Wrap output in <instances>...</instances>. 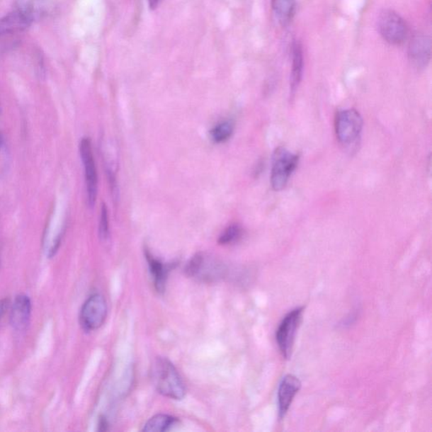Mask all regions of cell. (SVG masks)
Here are the masks:
<instances>
[{
  "label": "cell",
  "mask_w": 432,
  "mask_h": 432,
  "mask_svg": "<svg viewBox=\"0 0 432 432\" xmlns=\"http://www.w3.org/2000/svg\"><path fill=\"white\" fill-rule=\"evenodd\" d=\"M154 385L161 395L173 399H182L185 395L184 383L174 364L166 358L158 357L152 369Z\"/></svg>",
  "instance_id": "cell-1"
},
{
  "label": "cell",
  "mask_w": 432,
  "mask_h": 432,
  "mask_svg": "<svg viewBox=\"0 0 432 432\" xmlns=\"http://www.w3.org/2000/svg\"><path fill=\"white\" fill-rule=\"evenodd\" d=\"M299 156L280 147L273 156L271 185L275 191H281L286 187L290 176L297 169Z\"/></svg>",
  "instance_id": "cell-2"
},
{
  "label": "cell",
  "mask_w": 432,
  "mask_h": 432,
  "mask_svg": "<svg viewBox=\"0 0 432 432\" xmlns=\"http://www.w3.org/2000/svg\"><path fill=\"white\" fill-rule=\"evenodd\" d=\"M304 307H299L288 312L276 330V342L282 356L289 359L292 356L295 334L302 320Z\"/></svg>",
  "instance_id": "cell-3"
},
{
  "label": "cell",
  "mask_w": 432,
  "mask_h": 432,
  "mask_svg": "<svg viewBox=\"0 0 432 432\" xmlns=\"http://www.w3.org/2000/svg\"><path fill=\"white\" fill-rule=\"evenodd\" d=\"M363 120L355 109H343L335 117V133L339 143L354 144L363 131Z\"/></svg>",
  "instance_id": "cell-4"
},
{
  "label": "cell",
  "mask_w": 432,
  "mask_h": 432,
  "mask_svg": "<svg viewBox=\"0 0 432 432\" xmlns=\"http://www.w3.org/2000/svg\"><path fill=\"white\" fill-rule=\"evenodd\" d=\"M185 271L189 277L210 283L220 280L224 275V268L222 263L210 256L198 254L193 256Z\"/></svg>",
  "instance_id": "cell-5"
},
{
  "label": "cell",
  "mask_w": 432,
  "mask_h": 432,
  "mask_svg": "<svg viewBox=\"0 0 432 432\" xmlns=\"http://www.w3.org/2000/svg\"><path fill=\"white\" fill-rule=\"evenodd\" d=\"M108 307L103 295L94 294L88 298L81 308V325L86 331H93L104 324Z\"/></svg>",
  "instance_id": "cell-6"
},
{
  "label": "cell",
  "mask_w": 432,
  "mask_h": 432,
  "mask_svg": "<svg viewBox=\"0 0 432 432\" xmlns=\"http://www.w3.org/2000/svg\"><path fill=\"white\" fill-rule=\"evenodd\" d=\"M381 36L392 45H399L407 37V25L402 17L393 11H385L378 19Z\"/></svg>",
  "instance_id": "cell-7"
},
{
  "label": "cell",
  "mask_w": 432,
  "mask_h": 432,
  "mask_svg": "<svg viewBox=\"0 0 432 432\" xmlns=\"http://www.w3.org/2000/svg\"><path fill=\"white\" fill-rule=\"evenodd\" d=\"M79 152H81V161L85 169L87 202L90 207L96 204V196H98V174L94 160L93 152H92L91 140L83 138L79 144Z\"/></svg>",
  "instance_id": "cell-8"
},
{
  "label": "cell",
  "mask_w": 432,
  "mask_h": 432,
  "mask_svg": "<svg viewBox=\"0 0 432 432\" xmlns=\"http://www.w3.org/2000/svg\"><path fill=\"white\" fill-rule=\"evenodd\" d=\"M302 382L294 375H286L282 379L278 390V405H279V417L283 419L288 414L295 395L301 390Z\"/></svg>",
  "instance_id": "cell-9"
},
{
  "label": "cell",
  "mask_w": 432,
  "mask_h": 432,
  "mask_svg": "<svg viewBox=\"0 0 432 432\" xmlns=\"http://www.w3.org/2000/svg\"><path fill=\"white\" fill-rule=\"evenodd\" d=\"M431 54V41L423 34L414 35L409 46V58L416 68H425Z\"/></svg>",
  "instance_id": "cell-10"
},
{
  "label": "cell",
  "mask_w": 432,
  "mask_h": 432,
  "mask_svg": "<svg viewBox=\"0 0 432 432\" xmlns=\"http://www.w3.org/2000/svg\"><path fill=\"white\" fill-rule=\"evenodd\" d=\"M32 304L28 295H19L13 302L11 314V323L13 329L16 331H25L28 327Z\"/></svg>",
  "instance_id": "cell-11"
},
{
  "label": "cell",
  "mask_w": 432,
  "mask_h": 432,
  "mask_svg": "<svg viewBox=\"0 0 432 432\" xmlns=\"http://www.w3.org/2000/svg\"><path fill=\"white\" fill-rule=\"evenodd\" d=\"M32 23L33 22L28 17L18 10H16L3 18H0V36L20 32V30L28 28Z\"/></svg>",
  "instance_id": "cell-12"
},
{
  "label": "cell",
  "mask_w": 432,
  "mask_h": 432,
  "mask_svg": "<svg viewBox=\"0 0 432 432\" xmlns=\"http://www.w3.org/2000/svg\"><path fill=\"white\" fill-rule=\"evenodd\" d=\"M147 258L149 272L153 278L154 285L159 293L165 292L166 278L169 275V268L160 260L153 257L149 253L147 254Z\"/></svg>",
  "instance_id": "cell-13"
},
{
  "label": "cell",
  "mask_w": 432,
  "mask_h": 432,
  "mask_svg": "<svg viewBox=\"0 0 432 432\" xmlns=\"http://www.w3.org/2000/svg\"><path fill=\"white\" fill-rule=\"evenodd\" d=\"M303 52L301 44L295 42L292 47V68L290 74V90L292 93L297 91L302 81L303 73Z\"/></svg>",
  "instance_id": "cell-14"
},
{
  "label": "cell",
  "mask_w": 432,
  "mask_h": 432,
  "mask_svg": "<svg viewBox=\"0 0 432 432\" xmlns=\"http://www.w3.org/2000/svg\"><path fill=\"white\" fill-rule=\"evenodd\" d=\"M45 0H17L16 10L24 14L30 21L39 18L46 11Z\"/></svg>",
  "instance_id": "cell-15"
},
{
  "label": "cell",
  "mask_w": 432,
  "mask_h": 432,
  "mask_svg": "<svg viewBox=\"0 0 432 432\" xmlns=\"http://www.w3.org/2000/svg\"><path fill=\"white\" fill-rule=\"evenodd\" d=\"M297 0H272V8L281 25H286L294 16Z\"/></svg>",
  "instance_id": "cell-16"
},
{
  "label": "cell",
  "mask_w": 432,
  "mask_h": 432,
  "mask_svg": "<svg viewBox=\"0 0 432 432\" xmlns=\"http://www.w3.org/2000/svg\"><path fill=\"white\" fill-rule=\"evenodd\" d=\"M178 422L177 418L169 414H160L149 419L144 426L145 432H163L169 431Z\"/></svg>",
  "instance_id": "cell-17"
},
{
  "label": "cell",
  "mask_w": 432,
  "mask_h": 432,
  "mask_svg": "<svg viewBox=\"0 0 432 432\" xmlns=\"http://www.w3.org/2000/svg\"><path fill=\"white\" fill-rule=\"evenodd\" d=\"M233 131H234V125L232 122L224 121L219 123L210 131L211 138L216 143L226 142L232 137Z\"/></svg>",
  "instance_id": "cell-18"
},
{
  "label": "cell",
  "mask_w": 432,
  "mask_h": 432,
  "mask_svg": "<svg viewBox=\"0 0 432 432\" xmlns=\"http://www.w3.org/2000/svg\"><path fill=\"white\" fill-rule=\"evenodd\" d=\"M241 234L242 230L239 224H232V226L227 228L226 231L219 237V244L229 245L234 244V242L240 239Z\"/></svg>",
  "instance_id": "cell-19"
},
{
  "label": "cell",
  "mask_w": 432,
  "mask_h": 432,
  "mask_svg": "<svg viewBox=\"0 0 432 432\" xmlns=\"http://www.w3.org/2000/svg\"><path fill=\"white\" fill-rule=\"evenodd\" d=\"M99 236L101 240H107L109 237L108 211L107 206L104 204L101 205V210Z\"/></svg>",
  "instance_id": "cell-20"
},
{
  "label": "cell",
  "mask_w": 432,
  "mask_h": 432,
  "mask_svg": "<svg viewBox=\"0 0 432 432\" xmlns=\"http://www.w3.org/2000/svg\"><path fill=\"white\" fill-rule=\"evenodd\" d=\"M8 300L4 299L0 301V321L3 319L4 314H6V310L8 309Z\"/></svg>",
  "instance_id": "cell-21"
},
{
  "label": "cell",
  "mask_w": 432,
  "mask_h": 432,
  "mask_svg": "<svg viewBox=\"0 0 432 432\" xmlns=\"http://www.w3.org/2000/svg\"><path fill=\"white\" fill-rule=\"evenodd\" d=\"M163 0H148V4L151 10H156L157 8L160 6V4Z\"/></svg>",
  "instance_id": "cell-22"
},
{
  "label": "cell",
  "mask_w": 432,
  "mask_h": 432,
  "mask_svg": "<svg viewBox=\"0 0 432 432\" xmlns=\"http://www.w3.org/2000/svg\"><path fill=\"white\" fill-rule=\"evenodd\" d=\"M4 144V137L1 133H0V149H1Z\"/></svg>",
  "instance_id": "cell-23"
}]
</instances>
